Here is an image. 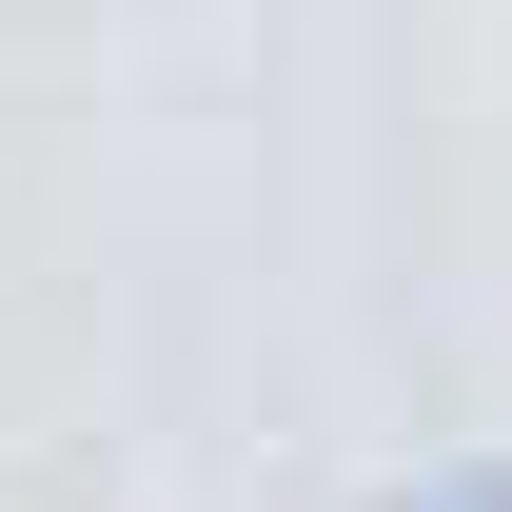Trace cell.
Segmentation results:
<instances>
[{"label":"cell","instance_id":"obj_1","mask_svg":"<svg viewBox=\"0 0 512 512\" xmlns=\"http://www.w3.org/2000/svg\"><path fill=\"white\" fill-rule=\"evenodd\" d=\"M453 512H512V473H493V493H453Z\"/></svg>","mask_w":512,"mask_h":512}]
</instances>
